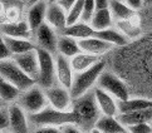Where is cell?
<instances>
[{
  "instance_id": "cell-1",
  "label": "cell",
  "mask_w": 152,
  "mask_h": 133,
  "mask_svg": "<svg viewBox=\"0 0 152 133\" xmlns=\"http://www.w3.org/2000/svg\"><path fill=\"white\" fill-rule=\"evenodd\" d=\"M133 50L132 55V70L133 76H129L131 81L140 87L152 92V34L150 38L141 40Z\"/></svg>"
},
{
  "instance_id": "cell-2",
  "label": "cell",
  "mask_w": 152,
  "mask_h": 133,
  "mask_svg": "<svg viewBox=\"0 0 152 133\" xmlns=\"http://www.w3.org/2000/svg\"><path fill=\"white\" fill-rule=\"evenodd\" d=\"M72 112L75 117V124L82 131L86 132L93 128L96 122L102 116L96 102L93 89L78 98H73Z\"/></svg>"
},
{
  "instance_id": "cell-3",
  "label": "cell",
  "mask_w": 152,
  "mask_h": 133,
  "mask_svg": "<svg viewBox=\"0 0 152 133\" xmlns=\"http://www.w3.org/2000/svg\"><path fill=\"white\" fill-rule=\"evenodd\" d=\"M106 64H107L106 60L102 58L98 63H96V64L93 67H91L89 69L75 73L73 77L72 87L69 89L70 95H72L73 98H78L80 95H83L87 92L93 89L96 87L101 73L106 69Z\"/></svg>"
},
{
  "instance_id": "cell-4",
  "label": "cell",
  "mask_w": 152,
  "mask_h": 133,
  "mask_svg": "<svg viewBox=\"0 0 152 133\" xmlns=\"http://www.w3.org/2000/svg\"><path fill=\"white\" fill-rule=\"evenodd\" d=\"M28 119L30 126L33 127H43V126H56L61 127L66 123H75V117L73 112H61L54 109L49 104L44 109L37 113L28 114Z\"/></svg>"
},
{
  "instance_id": "cell-5",
  "label": "cell",
  "mask_w": 152,
  "mask_h": 133,
  "mask_svg": "<svg viewBox=\"0 0 152 133\" xmlns=\"http://www.w3.org/2000/svg\"><path fill=\"white\" fill-rule=\"evenodd\" d=\"M96 87H99L113 95L118 102L126 100L131 97V89H129L127 82L123 78H121L118 74L113 73L111 70H103L101 76L98 77Z\"/></svg>"
},
{
  "instance_id": "cell-6",
  "label": "cell",
  "mask_w": 152,
  "mask_h": 133,
  "mask_svg": "<svg viewBox=\"0 0 152 133\" xmlns=\"http://www.w3.org/2000/svg\"><path fill=\"white\" fill-rule=\"evenodd\" d=\"M0 76H3L8 82H10L21 92H24V90L29 89L37 84L34 79L21 70L19 65L12 58L0 60Z\"/></svg>"
},
{
  "instance_id": "cell-7",
  "label": "cell",
  "mask_w": 152,
  "mask_h": 133,
  "mask_svg": "<svg viewBox=\"0 0 152 133\" xmlns=\"http://www.w3.org/2000/svg\"><path fill=\"white\" fill-rule=\"evenodd\" d=\"M38 60H39V73H38L37 84L43 89L53 87L57 82L56 77V58L53 53L48 52L43 48L37 47Z\"/></svg>"
},
{
  "instance_id": "cell-8",
  "label": "cell",
  "mask_w": 152,
  "mask_h": 133,
  "mask_svg": "<svg viewBox=\"0 0 152 133\" xmlns=\"http://www.w3.org/2000/svg\"><path fill=\"white\" fill-rule=\"evenodd\" d=\"M18 104L28 114H33L42 109H44L48 105L44 89L39 87L38 84H35L31 88L21 92L18 98Z\"/></svg>"
},
{
  "instance_id": "cell-9",
  "label": "cell",
  "mask_w": 152,
  "mask_h": 133,
  "mask_svg": "<svg viewBox=\"0 0 152 133\" xmlns=\"http://www.w3.org/2000/svg\"><path fill=\"white\" fill-rule=\"evenodd\" d=\"M45 97L48 100V104L53 107L54 109H58L61 112H70L73 104V97L70 95L69 89L63 86H56L49 87L44 89Z\"/></svg>"
},
{
  "instance_id": "cell-10",
  "label": "cell",
  "mask_w": 152,
  "mask_h": 133,
  "mask_svg": "<svg viewBox=\"0 0 152 133\" xmlns=\"http://www.w3.org/2000/svg\"><path fill=\"white\" fill-rule=\"evenodd\" d=\"M9 113V128L13 133H30V123L28 113L18 103L12 104L8 108Z\"/></svg>"
},
{
  "instance_id": "cell-11",
  "label": "cell",
  "mask_w": 152,
  "mask_h": 133,
  "mask_svg": "<svg viewBox=\"0 0 152 133\" xmlns=\"http://www.w3.org/2000/svg\"><path fill=\"white\" fill-rule=\"evenodd\" d=\"M12 59L17 63L25 74H28L30 78H33L37 82L38 73H39V60H38L37 49L21 53V54L12 55Z\"/></svg>"
},
{
  "instance_id": "cell-12",
  "label": "cell",
  "mask_w": 152,
  "mask_h": 133,
  "mask_svg": "<svg viewBox=\"0 0 152 133\" xmlns=\"http://www.w3.org/2000/svg\"><path fill=\"white\" fill-rule=\"evenodd\" d=\"M37 43L39 48H43L50 53H56L57 52V41H58V35H57V30L50 26L48 23H43L39 28L34 31Z\"/></svg>"
},
{
  "instance_id": "cell-13",
  "label": "cell",
  "mask_w": 152,
  "mask_h": 133,
  "mask_svg": "<svg viewBox=\"0 0 152 133\" xmlns=\"http://www.w3.org/2000/svg\"><path fill=\"white\" fill-rule=\"evenodd\" d=\"M96 102L103 116H117L118 114V100L104 89L99 87L93 88Z\"/></svg>"
},
{
  "instance_id": "cell-14",
  "label": "cell",
  "mask_w": 152,
  "mask_h": 133,
  "mask_svg": "<svg viewBox=\"0 0 152 133\" xmlns=\"http://www.w3.org/2000/svg\"><path fill=\"white\" fill-rule=\"evenodd\" d=\"M56 77L59 86H63L67 89H70L74 72L72 69V65H70L69 59L61 54L56 57Z\"/></svg>"
},
{
  "instance_id": "cell-15",
  "label": "cell",
  "mask_w": 152,
  "mask_h": 133,
  "mask_svg": "<svg viewBox=\"0 0 152 133\" xmlns=\"http://www.w3.org/2000/svg\"><path fill=\"white\" fill-rule=\"evenodd\" d=\"M67 15H68V13L57 1L48 3L47 14H45V23L53 26L56 30L62 31L68 25Z\"/></svg>"
},
{
  "instance_id": "cell-16",
  "label": "cell",
  "mask_w": 152,
  "mask_h": 133,
  "mask_svg": "<svg viewBox=\"0 0 152 133\" xmlns=\"http://www.w3.org/2000/svg\"><path fill=\"white\" fill-rule=\"evenodd\" d=\"M79 48L82 52L89 53V54H94V55H99L103 57L106 53L111 52L115 45L108 43L106 40H102L96 36H91V38H84V39H79L78 40Z\"/></svg>"
},
{
  "instance_id": "cell-17",
  "label": "cell",
  "mask_w": 152,
  "mask_h": 133,
  "mask_svg": "<svg viewBox=\"0 0 152 133\" xmlns=\"http://www.w3.org/2000/svg\"><path fill=\"white\" fill-rule=\"evenodd\" d=\"M0 33L7 36H13V38H23L30 39L33 35V30L30 29L28 22H9L0 26Z\"/></svg>"
},
{
  "instance_id": "cell-18",
  "label": "cell",
  "mask_w": 152,
  "mask_h": 133,
  "mask_svg": "<svg viewBox=\"0 0 152 133\" xmlns=\"http://www.w3.org/2000/svg\"><path fill=\"white\" fill-rule=\"evenodd\" d=\"M48 3L49 1H47V0H42V1H38L30 5L28 14H26V22H28L30 29L33 30V33L45 22Z\"/></svg>"
},
{
  "instance_id": "cell-19",
  "label": "cell",
  "mask_w": 152,
  "mask_h": 133,
  "mask_svg": "<svg viewBox=\"0 0 152 133\" xmlns=\"http://www.w3.org/2000/svg\"><path fill=\"white\" fill-rule=\"evenodd\" d=\"M116 26L131 43L134 40H138L142 36V28L140 25V19L137 17V14L131 19L117 20Z\"/></svg>"
},
{
  "instance_id": "cell-20",
  "label": "cell",
  "mask_w": 152,
  "mask_h": 133,
  "mask_svg": "<svg viewBox=\"0 0 152 133\" xmlns=\"http://www.w3.org/2000/svg\"><path fill=\"white\" fill-rule=\"evenodd\" d=\"M117 118L126 127L138 123H152V108L127 112V113H118Z\"/></svg>"
},
{
  "instance_id": "cell-21",
  "label": "cell",
  "mask_w": 152,
  "mask_h": 133,
  "mask_svg": "<svg viewBox=\"0 0 152 133\" xmlns=\"http://www.w3.org/2000/svg\"><path fill=\"white\" fill-rule=\"evenodd\" d=\"M94 127L102 133H128L127 127L123 126L117 116H101Z\"/></svg>"
},
{
  "instance_id": "cell-22",
  "label": "cell",
  "mask_w": 152,
  "mask_h": 133,
  "mask_svg": "<svg viewBox=\"0 0 152 133\" xmlns=\"http://www.w3.org/2000/svg\"><path fill=\"white\" fill-rule=\"evenodd\" d=\"M146 108H152V98L141 97V95L132 97L131 95L128 99L118 102V113H127V112H133Z\"/></svg>"
},
{
  "instance_id": "cell-23",
  "label": "cell",
  "mask_w": 152,
  "mask_h": 133,
  "mask_svg": "<svg viewBox=\"0 0 152 133\" xmlns=\"http://www.w3.org/2000/svg\"><path fill=\"white\" fill-rule=\"evenodd\" d=\"M103 57L99 55H94V54H89V53L86 52H80L78 54H75L74 57H72L69 59L70 65H72V69L74 73L78 72H83L89 69L91 67H93L96 63H98Z\"/></svg>"
},
{
  "instance_id": "cell-24",
  "label": "cell",
  "mask_w": 152,
  "mask_h": 133,
  "mask_svg": "<svg viewBox=\"0 0 152 133\" xmlns=\"http://www.w3.org/2000/svg\"><path fill=\"white\" fill-rule=\"evenodd\" d=\"M57 52H58V54L64 55L68 59H70L72 57L78 54L82 50L79 48L78 39L61 34L58 36V41H57Z\"/></svg>"
},
{
  "instance_id": "cell-25",
  "label": "cell",
  "mask_w": 152,
  "mask_h": 133,
  "mask_svg": "<svg viewBox=\"0 0 152 133\" xmlns=\"http://www.w3.org/2000/svg\"><path fill=\"white\" fill-rule=\"evenodd\" d=\"M61 34L63 35H68V36H72V38H75V39H84V38H91L93 36L94 34V28H92L91 24L88 23H83L78 20L70 25H67L64 28Z\"/></svg>"
},
{
  "instance_id": "cell-26",
  "label": "cell",
  "mask_w": 152,
  "mask_h": 133,
  "mask_svg": "<svg viewBox=\"0 0 152 133\" xmlns=\"http://www.w3.org/2000/svg\"><path fill=\"white\" fill-rule=\"evenodd\" d=\"M93 36L99 38L102 40H106L108 43L113 44L115 47H126L131 43V41H129L118 29H113V28H107V29H103V30H96L94 29Z\"/></svg>"
},
{
  "instance_id": "cell-27",
  "label": "cell",
  "mask_w": 152,
  "mask_h": 133,
  "mask_svg": "<svg viewBox=\"0 0 152 133\" xmlns=\"http://www.w3.org/2000/svg\"><path fill=\"white\" fill-rule=\"evenodd\" d=\"M4 39H5V43H7L10 53H12V55L21 54V53L37 49V45L31 43L30 39L13 38V36H7V35H4Z\"/></svg>"
},
{
  "instance_id": "cell-28",
  "label": "cell",
  "mask_w": 152,
  "mask_h": 133,
  "mask_svg": "<svg viewBox=\"0 0 152 133\" xmlns=\"http://www.w3.org/2000/svg\"><path fill=\"white\" fill-rule=\"evenodd\" d=\"M89 24H91L92 28H94L96 30H103V29H107V28H112L113 15L111 13L110 8L102 9V10H96Z\"/></svg>"
},
{
  "instance_id": "cell-29",
  "label": "cell",
  "mask_w": 152,
  "mask_h": 133,
  "mask_svg": "<svg viewBox=\"0 0 152 133\" xmlns=\"http://www.w3.org/2000/svg\"><path fill=\"white\" fill-rule=\"evenodd\" d=\"M110 10L116 20L131 19L136 15V10L121 0H110Z\"/></svg>"
},
{
  "instance_id": "cell-30",
  "label": "cell",
  "mask_w": 152,
  "mask_h": 133,
  "mask_svg": "<svg viewBox=\"0 0 152 133\" xmlns=\"http://www.w3.org/2000/svg\"><path fill=\"white\" fill-rule=\"evenodd\" d=\"M21 90H19L10 82H8L3 76H0V99L5 102H14L19 98Z\"/></svg>"
},
{
  "instance_id": "cell-31",
  "label": "cell",
  "mask_w": 152,
  "mask_h": 133,
  "mask_svg": "<svg viewBox=\"0 0 152 133\" xmlns=\"http://www.w3.org/2000/svg\"><path fill=\"white\" fill-rule=\"evenodd\" d=\"M84 3H86V0H77L75 4L73 5V8L68 12V15H67L68 25L73 24V23H75V22H78L79 20L80 13H82V9L84 7Z\"/></svg>"
},
{
  "instance_id": "cell-32",
  "label": "cell",
  "mask_w": 152,
  "mask_h": 133,
  "mask_svg": "<svg viewBox=\"0 0 152 133\" xmlns=\"http://www.w3.org/2000/svg\"><path fill=\"white\" fill-rule=\"evenodd\" d=\"M96 12V5H94V0H86L84 7L80 13V18L79 20L83 23H91V19L93 17V14Z\"/></svg>"
},
{
  "instance_id": "cell-33",
  "label": "cell",
  "mask_w": 152,
  "mask_h": 133,
  "mask_svg": "<svg viewBox=\"0 0 152 133\" xmlns=\"http://www.w3.org/2000/svg\"><path fill=\"white\" fill-rule=\"evenodd\" d=\"M128 133H152V124L151 123H138L127 127Z\"/></svg>"
},
{
  "instance_id": "cell-34",
  "label": "cell",
  "mask_w": 152,
  "mask_h": 133,
  "mask_svg": "<svg viewBox=\"0 0 152 133\" xmlns=\"http://www.w3.org/2000/svg\"><path fill=\"white\" fill-rule=\"evenodd\" d=\"M8 58H12V53H10L7 43H5L4 35L0 33V60L8 59Z\"/></svg>"
},
{
  "instance_id": "cell-35",
  "label": "cell",
  "mask_w": 152,
  "mask_h": 133,
  "mask_svg": "<svg viewBox=\"0 0 152 133\" xmlns=\"http://www.w3.org/2000/svg\"><path fill=\"white\" fill-rule=\"evenodd\" d=\"M33 133H62V128L56 126H43V127H37L33 131Z\"/></svg>"
},
{
  "instance_id": "cell-36",
  "label": "cell",
  "mask_w": 152,
  "mask_h": 133,
  "mask_svg": "<svg viewBox=\"0 0 152 133\" xmlns=\"http://www.w3.org/2000/svg\"><path fill=\"white\" fill-rule=\"evenodd\" d=\"M9 128V113L8 109H0V132Z\"/></svg>"
},
{
  "instance_id": "cell-37",
  "label": "cell",
  "mask_w": 152,
  "mask_h": 133,
  "mask_svg": "<svg viewBox=\"0 0 152 133\" xmlns=\"http://www.w3.org/2000/svg\"><path fill=\"white\" fill-rule=\"evenodd\" d=\"M62 128V133H84V131H82L75 123H66L61 126Z\"/></svg>"
},
{
  "instance_id": "cell-38",
  "label": "cell",
  "mask_w": 152,
  "mask_h": 133,
  "mask_svg": "<svg viewBox=\"0 0 152 133\" xmlns=\"http://www.w3.org/2000/svg\"><path fill=\"white\" fill-rule=\"evenodd\" d=\"M75 1H77V0H57V3L61 5V7L66 10L67 13L73 8V5L75 4Z\"/></svg>"
},
{
  "instance_id": "cell-39",
  "label": "cell",
  "mask_w": 152,
  "mask_h": 133,
  "mask_svg": "<svg viewBox=\"0 0 152 133\" xmlns=\"http://www.w3.org/2000/svg\"><path fill=\"white\" fill-rule=\"evenodd\" d=\"M128 7H131L132 9H134L137 12L138 9H141L143 7V0H123Z\"/></svg>"
},
{
  "instance_id": "cell-40",
  "label": "cell",
  "mask_w": 152,
  "mask_h": 133,
  "mask_svg": "<svg viewBox=\"0 0 152 133\" xmlns=\"http://www.w3.org/2000/svg\"><path fill=\"white\" fill-rule=\"evenodd\" d=\"M96 10H102V9H108L110 8V0H94Z\"/></svg>"
},
{
  "instance_id": "cell-41",
  "label": "cell",
  "mask_w": 152,
  "mask_h": 133,
  "mask_svg": "<svg viewBox=\"0 0 152 133\" xmlns=\"http://www.w3.org/2000/svg\"><path fill=\"white\" fill-rule=\"evenodd\" d=\"M89 133H102V132H101V131H98V129H97L96 127H93V128H92V129L89 131Z\"/></svg>"
},
{
  "instance_id": "cell-42",
  "label": "cell",
  "mask_w": 152,
  "mask_h": 133,
  "mask_svg": "<svg viewBox=\"0 0 152 133\" xmlns=\"http://www.w3.org/2000/svg\"><path fill=\"white\" fill-rule=\"evenodd\" d=\"M143 5H152V0H143Z\"/></svg>"
},
{
  "instance_id": "cell-43",
  "label": "cell",
  "mask_w": 152,
  "mask_h": 133,
  "mask_svg": "<svg viewBox=\"0 0 152 133\" xmlns=\"http://www.w3.org/2000/svg\"><path fill=\"white\" fill-rule=\"evenodd\" d=\"M29 1V4L31 5V4H35V3H38V1H42V0H28Z\"/></svg>"
},
{
  "instance_id": "cell-44",
  "label": "cell",
  "mask_w": 152,
  "mask_h": 133,
  "mask_svg": "<svg viewBox=\"0 0 152 133\" xmlns=\"http://www.w3.org/2000/svg\"><path fill=\"white\" fill-rule=\"evenodd\" d=\"M3 12H4V7H3V4L0 3V15L3 14Z\"/></svg>"
},
{
  "instance_id": "cell-45",
  "label": "cell",
  "mask_w": 152,
  "mask_h": 133,
  "mask_svg": "<svg viewBox=\"0 0 152 133\" xmlns=\"http://www.w3.org/2000/svg\"><path fill=\"white\" fill-rule=\"evenodd\" d=\"M48 1H49V3H56L57 0H48Z\"/></svg>"
},
{
  "instance_id": "cell-46",
  "label": "cell",
  "mask_w": 152,
  "mask_h": 133,
  "mask_svg": "<svg viewBox=\"0 0 152 133\" xmlns=\"http://www.w3.org/2000/svg\"><path fill=\"white\" fill-rule=\"evenodd\" d=\"M0 133H13V132H5V131H1Z\"/></svg>"
},
{
  "instance_id": "cell-47",
  "label": "cell",
  "mask_w": 152,
  "mask_h": 133,
  "mask_svg": "<svg viewBox=\"0 0 152 133\" xmlns=\"http://www.w3.org/2000/svg\"><path fill=\"white\" fill-rule=\"evenodd\" d=\"M151 124H152V123H151Z\"/></svg>"
}]
</instances>
